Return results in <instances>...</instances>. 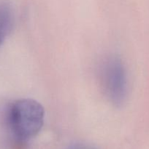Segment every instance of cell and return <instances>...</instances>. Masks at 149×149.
Returning <instances> with one entry per match:
<instances>
[{"label": "cell", "mask_w": 149, "mask_h": 149, "mask_svg": "<svg viewBox=\"0 0 149 149\" xmlns=\"http://www.w3.org/2000/svg\"><path fill=\"white\" fill-rule=\"evenodd\" d=\"M45 111L42 105L33 99L15 101L7 114L9 126L19 141H24L37 135L44 123Z\"/></svg>", "instance_id": "cell-1"}, {"label": "cell", "mask_w": 149, "mask_h": 149, "mask_svg": "<svg viewBox=\"0 0 149 149\" xmlns=\"http://www.w3.org/2000/svg\"><path fill=\"white\" fill-rule=\"evenodd\" d=\"M99 79L106 97L115 106H121L127 95V77L121 58L109 55L104 58L99 67Z\"/></svg>", "instance_id": "cell-2"}, {"label": "cell", "mask_w": 149, "mask_h": 149, "mask_svg": "<svg viewBox=\"0 0 149 149\" xmlns=\"http://www.w3.org/2000/svg\"><path fill=\"white\" fill-rule=\"evenodd\" d=\"M14 23V13L8 3L0 1V47L3 45Z\"/></svg>", "instance_id": "cell-3"}, {"label": "cell", "mask_w": 149, "mask_h": 149, "mask_svg": "<svg viewBox=\"0 0 149 149\" xmlns=\"http://www.w3.org/2000/svg\"><path fill=\"white\" fill-rule=\"evenodd\" d=\"M66 149H96L93 146L85 143H74Z\"/></svg>", "instance_id": "cell-4"}]
</instances>
